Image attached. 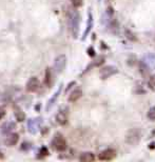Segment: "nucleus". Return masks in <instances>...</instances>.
I'll use <instances>...</instances> for the list:
<instances>
[{
    "instance_id": "obj_1",
    "label": "nucleus",
    "mask_w": 155,
    "mask_h": 162,
    "mask_svg": "<svg viewBox=\"0 0 155 162\" xmlns=\"http://www.w3.org/2000/svg\"><path fill=\"white\" fill-rule=\"evenodd\" d=\"M79 22H80V16L76 11H71L69 13V25H70L71 32L74 37H77L79 32Z\"/></svg>"
},
{
    "instance_id": "obj_2",
    "label": "nucleus",
    "mask_w": 155,
    "mask_h": 162,
    "mask_svg": "<svg viewBox=\"0 0 155 162\" xmlns=\"http://www.w3.org/2000/svg\"><path fill=\"white\" fill-rule=\"evenodd\" d=\"M140 131L138 128H131L126 135V142L130 145H136L140 141Z\"/></svg>"
},
{
    "instance_id": "obj_3",
    "label": "nucleus",
    "mask_w": 155,
    "mask_h": 162,
    "mask_svg": "<svg viewBox=\"0 0 155 162\" xmlns=\"http://www.w3.org/2000/svg\"><path fill=\"white\" fill-rule=\"evenodd\" d=\"M52 145L53 147L58 152H65L68 147V144H66V141L65 139L63 138L62 135L60 134H56L54 137V139L52 140Z\"/></svg>"
},
{
    "instance_id": "obj_4",
    "label": "nucleus",
    "mask_w": 155,
    "mask_h": 162,
    "mask_svg": "<svg viewBox=\"0 0 155 162\" xmlns=\"http://www.w3.org/2000/svg\"><path fill=\"white\" fill-rule=\"evenodd\" d=\"M66 65V57L65 55H59L56 59H55L54 62V68L56 71V73H61L63 70H65Z\"/></svg>"
},
{
    "instance_id": "obj_5",
    "label": "nucleus",
    "mask_w": 155,
    "mask_h": 162,
    "mask_svg": "<svg viewBox=\"0 0 155 162\" xmlns=\"http://www.w3.org/2000/svg\"><path fill=\"white\" fill-rule=\"evenodd\" d=\"M68 119H69L68 109H60V111L56 114V116H55V120H56V122L59 125H65L66 123H68Z\"/></svg>"
},
{
    "instance_id": "obj_6",
    "label": "nucleus",
    "mask_w": 155,
    "mask_h": 162,
    "mask_svg": "<svg viewBox=\"0 0 155 162\" xmlns=\"http://www.w3.org/2000/svg\"><path fill=\"white\" fill-rule=\"evenodd\" d=\"M117 73H118L117 67H113V65H107V67H102L100 70V77L101 79H108L111 76L115 75Z\"/></svg>"
},
{
    "instance_id": "obj_7",
    "label": "nucleus",
    "mask_w": 155,
    "mask_h": 162,
    "mask_svg": "<svg viewBox=\"0 0 155 162\" xmlns=\"http://www.w3.org/2000/svg\"><path fill=\"white\" fill-rule=\"evenodd\" d=\"M26 89L29 93H34L39 89V80H38L37 77H32V78H30V80L27 82Z\"/></svg>"
},
{
    "instance_id": "obj_8",
    "label": "nucleus",
    "mask_w": 155,
    "mask_h": 162,
    "mask_svg": "<svg viewBox=\"0 0 155 162\" xmlns=\"http://www.w3.org/2000/svg\"><path fill=\"white\" fill-rule=\"evenodd\" d=\"M116 156V152L114 150L112 149H108V150H104L99 154V160L101 161H110L112 159H114Z\"/></svg>"
},
{
    "instance_id": "obj_9",
    "label": "nucleus",
    "mask_w": 155,
    "mask_h": 162,
    "mask_svg": "<svg viewBox=\"0 0 155 162\" xmlns=\"http://www.w3.org/2000/svg\"><path fill=\"white\" fill-rule=\"evenodd\" d=\"M19 140V136L18 134H14V133H10L7 134V138L4 140V143L7 145V146H13L18 142Z\"/></svg>"
},
{
    "instance_id": "obj_10",
    "label": "nucleus",
    "mask_w": 155,
    "mask_h": 162,
    "mask_svg": "<svg viewBox=\"0 0 155 162\" xmlns=\"http://www.w3.org/2000/svg\"><path fill=\"white\" fill-rule=\"evenodd\" d=\"M43 83L46 87H51L52 84H53V74H52L51 68H46V73H44V79H43Z\"/></svg>"
},
{
    "instance_id": "obj_11",
    "label": "nucleus",
    "mask_w": 155,
    "mask_h": 162,
    "mask_svg": "<svg viewBox=\"0 0 155 162\" xmlns=\"http://www.w3.org/2000/svg\"><path fill=\"white\" fill-rule=\"evenodd\" d=\"M81 96H82V90L80 89H76L71 93L70 96H69V101H70V102H76Z\"/></svg>"
},
{
    "instance_id": "obj_12",
    "label": "nucleus",
    "mask_w": 155,
    "mask_h": 162,
    "mask_svg": "<svg viewBox=\"0 0 155 162\" xmlns=\"http://www.w3.org/2000/svg\"><path fill=\"white\" fill-rule=\"evenodd\" d=\"M79 160L82 162H92L95 160V156L91 152H85L84 154H81V156L79 157Z\"/></svg>"
},
{
    "instance_id": "obj_13",
    "label": "nucleus",
    "mask_w": 155,
    "mask_h": 162,
    "mask_svg": "<svg viewBox=\"0 0 155 162\" xmlns=\"http://www.w3.org/2000/svg\"><path fill=\"white\" fill-rule=\"evenodd\" d=\"M14 111H15V112H14V115H15L16 119H17L19 122L23 121V120H24V117H26V116H24V113L22 112L19 108H16L15 109H14Z\"/></svg>"
},
{
    "instance_id": "obj_14",
    "label": "nucleus",
    "mask_w": 155,
    "mask_h": 162,
    "mask_svg": "<svg viewBox=\"0 0 155 162\" xmlns=\"http://www.w3.org/2000/svg\"><path fill=\"white\" fill-rule=\"evenodd\" d=\"M1 128H2V130H1L2 133H3V134H7H7H10L11 132L13 131L14 124H13L12 122H7V123H5V124L2 125Z\"/></svg>"
},
{
    "instance_id": "obj_15",
    "label": "nucleus",
    "mask_w": 155,
    "mask_h": 162,
    "mask_svg": "<svg viewBox=\"0 0 155 162\" xmlns=\"http://www.w3.org/2000/svg\"><path fill=\"white\" fill-rule=\"evenodd\" d=\"M93 25V18H92V14H89V19H88V25H87V30H85V34H84V39L87 37V35L90 33L91 29H92Z\"/></svg>"
},
{
    "instance_id": "obj_16",
    "label": "nucleus",
    "mask_w": 155,
    "mask_h": 162,
    "mask_svg": "<svg viewBox=\"0 0 155 162\" xmlns=\"http://www.w3.org/2000/svg\"><path fill=\"white\" fill-rule=\"evenodd\" d=\"M61 90H62V86H59V89H58V90H57V92L56 93H55V94H54V96H53V97H52L51 98V100H50L49 101V104H48V108H46V109H51V106L52 105H53V104H54V102H55V100H56L57 99V98H58V96H59V94H60V92H61Z\"/></svg>"
},
{
    "instance_id": "obj_17",
    "label": "nucleus",
    "mask_w": 155,
    "mask_h": 162,
    "mask_svg": "<svg viewBox=\"0 0 155 162\" xmlns=\"http://www.w3.org/2000/svg\"><path fill=\"white\" fill-rule=\"evenodd\" d=\"M29 131L31 132V133H36L37 132V128H38V124H37V121L34 119V120H31V121H29Z\"/></svg>"
},
{
    "instance_id": "obj_18",
    "label": "nucleus",
    "mask_w": 155,
    "mask_h": 162,
    "mask_svg": "<svg viewBox=\"0 0 155 162\" xmlns=\"http://www.w3.org/2000/svg\"><path fill=\"white\" fill-rule=\"evenodd\" d=\"M148 118L150 120H155V106L151 108L148 112Z\"/></svg>"
},
{
    "instance_id": "obj_19",
    "label": "nucleus",
    "mask_w": 155,
    "mask_h": 162,
    "mask_svg": "<svg viewBox=\"0 0 155 162\" xmlns=\"http://www.w3.org/2000/svg\"><path fill=\"white\" fill-rule=\"evenodd\" d=\"M148 84H149V86H150L152 90H155V76H152L151 78L149 79Z\"/></svg>"
},
{
    "instance_id": "obj_20",
    "label": "nucleus",
    "mask_w": 155,
    "mask_h": 162,
    "mask_svg": "<svg viewBox=\"0 0 155 162\" xmlns=\"http://www.w3.org/2000/svg\"><path fill=\"white\" fill-rule=\"evenodd\" d=\"M72 2V4H73V7H79L82 5V0H70Z\"/></svg>"
},
{
    "instance_id": "obj_21",
    "label": "nucleus",
    "mask_w": 155,
    "mask_h": 162,
    "mask_svg": "<svg viewBox=\"0 0 155 162\" xmlns=\"http://www.w3.org/2000/svg\"><path fill=\"white\" fill-rule=\"evenodd\" d=\"M40 154H42V156H48L49 155V150L46 149V147H42L40 150Z\"/></svg>"
},
{
    "instance_id": "obj_22",
    "label": "nucleus",
    "mask_w": 155,
    "mask_h": 162,
    "mask_svg": "<svg viewBox=\"0 0 155 162\" xmlns=\"http://www.w3.org/2000/svg\"><path fill=\"white\" fill-rule=\"evenodd\" d=\"M5 115V111L3 108H0V119H1L2 117H3Z\"/></svg>"
},
{
    "instance_id": "obj_23",
    "label": "nucleus",
    "mask_w": 155,
    "mask_h": 162,
    "mask_svg": "<svg viewBox=\"0 0 155 162\" xmlns=\"http://www.w3.org/2000/svg\"><path fill=\"white\" fill-rule=\"evenodd\" d=\"M1 159H4V155L2 154V152H0V160H1Z\"/></svg>"
}]
</instances>
